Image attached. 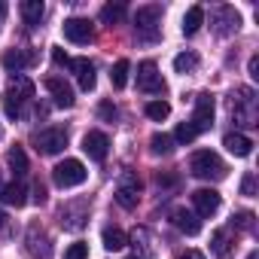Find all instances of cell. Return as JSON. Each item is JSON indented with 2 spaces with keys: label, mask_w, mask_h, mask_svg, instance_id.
Instances as JSON below:
<instances>
[{
  "label": "cell",
  "mask_w": 259,
  "mask_h": 259,
  "mask_svg": "<svg viewBox=\"0 0 259 259\" xmlns=\"http://www.w3.org/2000/svg\"><path fill=\"white\" fill-rule=\"evenodd\" d=\"M34 98V82L28 79V76H13V82H10V89L4 92V110H7V116L10 119H19L22 116V107L28 104Z\"/></svg>",
  "instance_id": "obj_1"
},
{
  "label": "cell",
  "mask_w": 259,
  "mask_h": 259,
  "mask_svg": "<svg viewBox=\"0 0 259 259\" xmlns=\"http://www.w3.org/2000/svg\"><path fill=\"white\" fill-rule=\"evenodd\" d=\"M189 171H192L195 177H201V180H223V177L229 174L226 162H223L217 153H210V150H198V153H192V159H189Z\"/></svg>",
  "instance_id": "obj_2"
},
{
  "label": "cell",
  "mask_w": 259,
  "mask_h": 259,
  "mask_svg": "<svg viewBox=\"0 0 259 259\" xmlns=\"http://www.w3.org/2000/svg\"><path fill=\"white\" fill-rule=\"evenodd\" d=\"M232 116H235V122L244 125V128L259 125V107H256L253 89H235V95H232Z\"/></svg>",
  "instance_id": "obj_3"
},
{
  "label": "cell",
  "mask_w": 259,
  "mask_h": 259,
  "mask_svg": "<svg viewBox=\"0 0 259 259\" xmlns=\"http://www.w3.org/2000/svg\"><path fill=\"white\" fill-rule=\"evenodd\" d=\"M85 177H89V171H85V165L79 159H64V162H58L52 168V180L61 189H73V186L85 183Z\"/></svg>",
  "instance_id": "obj_4"
},
{
  "label": "cell",
  "mask_w": 259,
  "mask_h": 259,
  "mask_svg": "<svg viewBox=\"0 0 259 259\" xmlns=\"http://www.w3.org/2000/svg\"><path fill=\"white\" fill-rule=\"evenodd\" d=\"M34 144L43 156H58L64 147H67V128L61 125H52V128H43V132L34 135Z\"/></svg>",
  "instance_id": "obj_5"
},
{
  "label": "cell",
  "mask_w": 259,
  "mask_h": 259,
  "mask_svg": "<svg viewBox=\"0 0 259 259\" xmlns=\"http://www.w3.org/2000/svg\"><path fill=\"white\" fill-rule=\"evenodd\" d=\"M116 201H119V207H125V210L138 207V201H141V180H138L135 171H122V177H119V183H116Z\"/></svg>",
  "instance_id": "obj_6"
},
{
  "label": "cell",
  "mask_w": 259,
  "mask_h": 259,
  "mask_svg": "<svg viewBox=\"0 0 259 259\" xmlns=\"http://www.w3.org/2000/svg\"><path fill=\"white\" fill-rule=\"evenodd\" d=\"M213 113H217L213 98H210V95H198V98H195V113H192V119H189V125L195 128V135L210 132V125H213Z\"/></svg>",
  "instance_id": "obj_7"
},
{
  "label": "cell",
  "mask_w": 259,
  "mask_h": 259,
  "mask_svg": "<svg viewBox=\"0 0 259 259\" xmlns=\"http://www.w3.org/2000/svg\"><path fill=\"white\" fill-rule=\"evenodd\" d=\"M138 89L147 92V95H162L165 92V79H162L156 61H144L138 67Z\"/></svg>",
  "instance_id": "obj_8"
},
{
  "label": "cell",
  "mask_w": 259,
  "mask_h": 259,
  "mask_svg": "<svg viewBox=\"0 0 259 259\" xmlns=\"http://www.w3.org/2000/svg\"><path fill=\"white\" fill-rule=\"evenodd\" d=\"M82 153L92 159V162H104L107 153H110V138L104 132H85L82 138Z\"/></svg>",
  "instance_id": "obj_9"
},
{
  "label": "cell",
  "mask_w": 259,
  "mask_h": 259,
  "mask_svg": "<svg viewBox=\"0 0 259 259\" xmlns=\"http://www.w3.org/2000/svg\"><path fill=\"white\" fill-rule=\"evenodd\" d=\"M25 244H28V253H31L34 259H49V256H52V241H49V235H46L37 223L28 229Z\"/></svg>",
  "instance_id": "obj_10"
},
{
  "label": "cell",
  "mask_w": 259,
  "mask_h": 259,
  "mask_svg": "<svg viewBox=\"0 0 259 259\" xmlns=\"http://www.w3.org/2000/svg\"><path fill=\"white\" fill-rule=\"evenodd\" d=\"M159 22H162V7H159V4L141 7V10L135 13V28H138L141 34H147V37H153V34H156Z\"/></svg>",
  "instance_id": "obj_11"
},
{
  "label": "cell",
  "mask_w": 259,
  "mask_h": 259,
  "mask_svg": "<svg viewBox=\"0 0 259 259\" xmlns=\"http://www.w3.org/2000/svg\"><path fill=\"white\" fill-rule=\"evenodd\" d=\"M85 220H89V201H70V204L61 207V226L64 229L76 232V229L85 226Z\"/></svg>",
  "instance_id": "obj_12"
},
{
  "label": "cell",
  "mask_w": 259,
  "mask_h": 259,
  "mask_svg": "<svg viewBox=\"0 0 259 259\" xmlns=\"http://www.w3.org/2000/svg\"><path fill=\"white\" fill-rule=\"evenodd\" d=\"M192 204H195V217H213L220 210V192L217 189H195Z\"/></svg>",
  "instance_id": "obj_13"
},
{
  "label": "cell",
  "mask_w": 259,
  "mask_h": 259,
  "mask_svg": "<svg viewBox=\"0 0 259 259\" xmlns=\"http://www.w3.org/2000/svg\"><path fill=\"white\" fill-rule=\"evenodd\" d=\"M61 31H64V37H67L70 43H89L92 34H95L89 19H67V22L61 25Z\"/></svg>",
  "instance_id": "obj_14"
},
{
  "label": "cell",
  "mask_w": 259,
  "mask_h": 259,
  "mask_svg": "<svg viewBox=\"0 0 259 259\" xmlns=\"http://www.w3.org/2000/svg\"><path fill=\"white\" fill-rule=\"evenodd\" d=\"M46 89H49V95L55 98V107H61V110H70L73 107V89L64 82V79H58V76H49L46 79Z\"/></svg>",
  "instance_id": "obj_15"
},
{
  "label": "cell",
  "mask_w": 259,
  "mask_h": 259,
  "mask_svg": "<svg viewBox=\"0 0 259 259\" xmlns=\"http://www.w3.org/2000/svg\"><path fill=\"white\" fill-rule=\"evenodd\" d=\"M171 223H174L183 235H189V238L201 232V220H198L192 210H186V207H174V210H171Z\"/></svg>",
  "instance_id": "obj_16"
},
{
  "label": "cell",
  "mask_w": 259,
  "mask_h": 259,
  "mask_svg": "<svg viewBox=\"0 0 259 259\" xmlns=\"http://www.w3.org/2000/svg\"><path fill=\"white\" fill-rule=\"evenodd\" d=\"M34 61H37V55L34 52H25V49H10V52H4V58H0V64H4L7 70H13V73H22Z\"/></svg>",
  "instance_id": "obj_17"
},
{
  "label": "cell",
  "mask_w": 259,
  "mask_h": 259,
  "mask_svg": "<svg viewBox=\"0 0 259 259\" xmlns=\"http://www.w3.org/2000/svg\"><path fill=\"white\" fill-rule=\"evenodd\" d=\"M213 22H217V34H235L238 28H241V16L232 10V7H220V10H213Z\"/></svg>",
  "instance_id": "obj_18"
},
{
  "label": "cell",
  "mask_w": 259,
  "mask_h": 259,
  "mask_svg": "<svg viewBox=\"0 0 259 259\" xmlns=\"http://www.w3.org/2000/svg\"><path fill=\"white\" fill-rule=\"evenodd\" d=\"M70 70L76 73V82H79L82 92H92V89H95V79H98V76H95V64H92L89 58H73V61H70Z\"/></svg>",
  "instance_id": "obj_19"
},
{
  "label": "cell",
  "mask_w": 259,
  "mask_h": 259,
  "mask_svg": "<svg viewBox=\"0 0 259 259\" xmlns=\"http://www.w3.org/2000/svg\"><path fill=\"white\" fill-rule=\"evenodd\" d=\"M210 250H213L217 259H229L232 250H235V235H232V229H217L213 238H210Z\"/></svg>",
  "instance_id": "obj_20"
},
{
  "label": "cell",
  "mask_w": 259,
  "mask_h": 259,
  "mask_svg": "<svg viewBox=\"0 0 259 259\" xmlns=\"http://www.w3.org/2000/svg\"><path fill=\"white\" fill-rule=\"evenodd\" d=\"M223 147H226L232 156H238V159H244V156L253 153V141H250L247 135H241V132H229V135L223 138Z\"/></svg>",
  "instance_id": "obj_21"
},
{
  "label": "cell",
  "mask_w": 259,
  "mask_h": 259,
  "mask_svg": "<svg viewBox=\"0 0 259 259\" xmlns=\"http://www.w3.org/2000/svg\"><path fill=\"white\" fill-rule=\"evenodd\" d=\"M0 198H4V204H10V207H25L28 204V189H25V183H7L4 189H0Z\"/></svg>",
  "instance_id": "obj_22"
},
{
  "label": "cell",
  "mask_w": 259,
  "mask_h": 259,
  "mask_svg": "<svg viewBox=\"0 0 259 259\" xmlns=\"http://www.w3.org/2000/svg\"><path fill=\"white\" fill-rule=\"evenodd\" d=\"M46 16V7H43V0H22V19L28 28H37Z\"/></svg>",
  "instance_id": "obj_23"
},
{
  "label": "cell",
  "mask_w": 259,
  "mask_h": 259,
  "mask_svg": "<svg viewBox=\"0 0 259 259\" xmlns=\"http://www.w3.org/2000/svg\"><path fill=\"white\" fill-rule=\"evenodd\" d=\"M132 244H135V250L141 247V256H147V259L156 256V247H153L156 241H153V232L150 229H135L132 232Z\"/></svg>",
  "instance_id": "obj_24"
},
{
  "label": "cell",
  "mask_w": 259,
  "mask_h": 259,
  "mask_svg": "<svg viewBox=\"0 0 259 259\" xmlns=\"http://www.w3.org/2000/svg\"><path fill=\"white\" fill-rule=\"evenodd\" d=\"M201 25H204V10H201V7H189L186 16H183V34L192 37V34L201 31Z\"/></svg>",
  "instance_id": "obj_25"
},
{
  "label": "cell",
  "mask_w": 259,
  "mask_h": 259,
  "mask_svg": "<svg viewBox=\"0 0 259 259\" xmlns=\"http://www.w3.org/2000/svg\"><path fill=\"white\" fill-rule=\"evenodd\" d=\"M7 162H10V168H13L16 177H25V174H28V156H25L22 147H13V150L7 153Z\"/></svg>",
  "instance_id": "obj_26"
},
{
  "label": "cell",
  "mask_w": 259,
  "mask_h": 259,
  "mask_svg": "<svg viewBox=\"0 0 259 259\" xmlns=\"http://www.w3.org/2000/svg\"><path fill=\"white\" fill-rule=\"evenodd\" d=\"M101 238H104V247H107L110 253H113V250H122V247L128 244V238H125V232H122V229H116V226H107Z\"/></svg>",
  "instance_id": "obj_27"
},
{
  "label": "cell",
  "mask_w": 259,
  "mask_h": 259,
  "mask_svg": "<svg viewBox=\"0 0 259 259\" xmlns=\"http://www.w3.org/2000/svg\"><path fill=\"white\" fill-rule=\"evenodd\" d=\"M128 70H132V64H128L125 58H119V61L113 64V70H110V82H113V89H125V85H128Z\"/></svg>",
  "instance_id": "obj_28"
},
{
  "label": "cell",
  "mask_w": 259,
  "mask_h": 259,
  "mask_svg": "<svg viewBox=\"0 0 259 259\" xmlns=\"http://www.w3.org/2000/svg\"><path fill=\"white\" fill-rule=\"evenodd\" d=\"M122 19H125V4H107L101 10V22L104 25H119Z\"/></svg>",
  "instance_id": "obj_29"
},
{
  "label": "cell",
  "mask_w": 259,
  "mask_h": 259,
  "mask_svg": "<svg viewBox=\"0 0 259 259\" xmlns=\"http://www.w3.org/2000/svg\"><path fill=\"white\" fill-rule=\"evenodd\" d=\"M195 67H198V55H195V52H180V55L174 58V70H177V73H183V76H186V73H192Z\"/></svg>",
  "instance_id": "obj_30"
},
{
  "label": "cell",
  "mask_w": 259,
  "mask_h": 259,
  "mask_svg": "<svg viewBox=\"0 0 259 259\" xmlns=\"http://www.w3.org/2000/svg\"><path fill=\"white\" fill-rule=\"evenodd\" d=\"M150 150H153L156 156H171V153H174V141H171L168 135H153Z\"/></svg>",
  "instance_id": "obj_31"
},
{
  "label": "cell",
  "mask_w": 259,
  "mask_h": 259,
  "mask_svg": "<svg viewBox=\"0 0 259 259\" xmlns=\"http://www.w3.org/2000/svg\"><path fill=\"white\" fill-rule=\"evenodd\" d=\"M147 116L156 119V122H162V119L171 116V107H168L165 101H150V104H147Z\"/></svg>",
  "instance_id": "obj_32"
},
{
  "label": "cell",
  "mask_w": 259,
  "mask_h": 259,
  "mask_svg": "<svg viewBox=\"0 0 259 259\" xmlns=\"http://www.w3.org/2000/svg\"><path fill=\"white\" fill-rule=\"evenodd\" d=\"M195 138H198V135H195V128H192L189 122H180V125H177V132H174V141H177V144H192Z\"/></svg>",
  "instance_id": "obj_33"
},
{
  "label": "cell",
  "mask_w": 259,
  "mask_h": 259,
  "mask_svg": "<svg viewBox=\"0 0 259 259\" xmlns=\"http://www.w3.org/2000/svg\"><path fill=\"white\" fill-rule=\"evenodd\" d=\"M98 116H101L104 122H116V119H119V110H116L113 101H101V104H98Z\"/></svg>",
  "instance_id": "obj_34"
},
{
  "label": "cell",
  "mask_w": 259,
  "mask_h": 259,
  "mask_svg": "<svg viewBox=\"0 0 259 259\" xmlns=\"http://www.w3.org/2000/svg\"><path fill=\"white\" fill-rule=\"evenodd\" d=\"M64 259H89V244H82V241L70 244V247L64 250Z\"/></svg>",
  "instance_id": "obj_35"
},
{
  "label": "cell",
  "mask_w": 259,
  "mask_h": 259,
  "mask_svg": "<svg viewBox=\"0 0 259 259\" xmlns=\"http://www.w3.org/2000/svg\"><path fill=\"white\" fill-rule=\"evenodd\" d=\"M232 226H238V229H244V232H253V213H250V210H241V213L232 220Z\"/></svg>",
  "instance_id": "obj_36"
},
{
  "label": "cell",
  "mask_w": 259,
  "mask_h": 259,
  "mask_svg": "<svg viewBox=\"0 0 259 259\" xmlns=\"http://www.w3.org/2000/svg\"><path fill=\"white\" fill-rule=\"evenodd\" d=\"M241 195H256V174L247 171L244 180H241Z\"/></svg>",
  "instance_id": "obj_37"
},
{
  "label": "cell",
  "mask_w": 259,
  "mask_h": 259,
  "mask_svg": "<svg viewBox=\"0 0 259 259\" xmlns=\"http://www.w3.org/2000/svg\"><path fill=\"white\" fill-rule=\"evenodd\" d=\"M34 201H37V204H43V201H46V186H43L40 180L34 183Z\"/></svg>",
  "instance_id": "obj_38"
},
{
  "label": "cell",
  "mask_w": 259,
  "mask_h": 259,
  "mask_svg": "<svg viewBox=\"0 0 259 259\" xmlns=\"http://www.w3.org/2000/svg\"><path fill=\"white\" fill-rule=\"evenodd\" d=\"M52 61H55V64H70V58H67V55H64V49H58V46L52 49Z\"/></svg>",
  "instance_id": "obj_39"
},
{
  "label": "cell",
  "mask_w": 259,
  "mask_h": 259,
  "mask_svg": "<svg viewBox=\"0 0 259 259\" xmlns=\"http://www.w3.org/2000/svg\"><path fill=\"white\" fill-rule=\"evenodd\" d=\"M250 79H259V58H250Z\"/></svg>",
  "instance_id": "obj_40"
},
{
  "label": "cell",
  "mask_w": 259,
  "mask_h": 259,
  "mask_svg": "<svg viewBox=\"0 0 259 259\" xmlns=\"http://www.w3.org/2000/svg\"><path fill=\"white\" fill-rule=\"evenodd\" d=\"M177 259H204V253H198V250H186V253H180Z\"/></svg>",
  "instance_id": "obj_41"
},
{
  "label": "cell",
  "mask_w": 259,
  "mask_h": 259,
  "mask_svg": "<svg viewBox=\"0 0 259 259\" xmlns=\"http://www.w3.org/2000/svg\"><path fill=\"white\" fill-rule=\"evenodd\" d=\"M0 232L10 235V220H7V213H4V210H0Z\"/></svg>",
  "instance_id": "obj_42"
},
{
  "label": "cell",
  "mask_w": 259,
  "mask_h": 259,
  "mask_svg": "<svg viewBox=\"0 0 259 259\" xmlns=\"http://www.w3.org/2000/svg\"><path fill=\"white\" fill-rule=\"evenodd\" d=\"M4 19H7V4L0 0V22H4Z\"/></svg>",
  "instance_id": "obj_43"
},
{
  "label": "cell",
  "mask_w": 259,
  "mask_h": 259,
  "mask_svg": "<svg viewBox=\"0 0 259 259\" xmlns=\"http://www.w3.org/2000/svg\"><path fill=\"white\" fill-rule=\"evenodd\" d=\"M0 138H4V128H0Z\"/></svg>",
  "instance_id": "obj_44"
},
{
  "label": "cell",
  "mask_w": 259,
  "mask_h": 259,
  "mask_svg": "<svg viewBox=\"0 0 259 259\" xmlns=\"http://www.w3.org/2000/svg\"><path fill=\"white\" fill-rule=\"evenodd\" d=\"M135 259H138V256H135Z\"/></svg>",
  "instance_id": "obj_45"
}]
</instances>
